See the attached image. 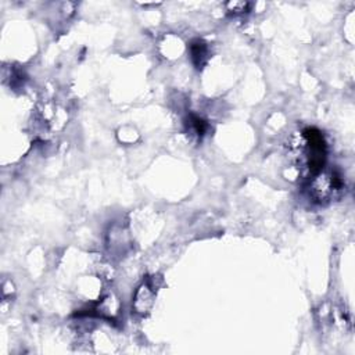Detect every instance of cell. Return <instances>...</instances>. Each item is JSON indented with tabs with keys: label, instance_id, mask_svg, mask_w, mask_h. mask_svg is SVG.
Instances as JSON below:
<instances>
[{
	"label": "cell",
	"instance_id": "obj_1",
	"mask_svg": "<svg viewBox=\"0 0 355 355\" xmlns=\"http://www.w3.org/2000/svg\"><path fill=\"white\" fill-rule=\"evenodd\" d=\"M192 57L196 63V66L201 67L206 63V57H207V47L203 42H196L192 44Z\"/></svg>",
	"mask_w": 355,
	"mask_h": 355
}]
</instances>
